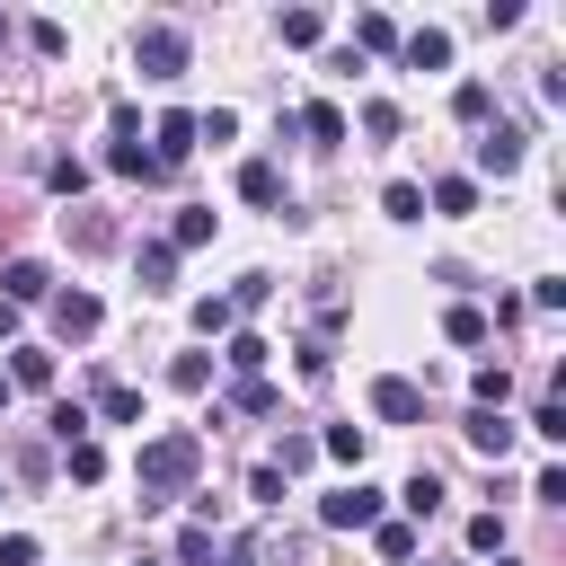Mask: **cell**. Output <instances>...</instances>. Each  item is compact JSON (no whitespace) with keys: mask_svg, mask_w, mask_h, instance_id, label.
Wrapping results in <instances>:
<instances>
[{"mask_svg":"<svg viewBox=\"0 0 566 566\" xmlns=\"http://www.w3.org/2000/svg\"><path fill=\"white\" fill-rule=\"evenodd\" d=\"M106 168H115V177H159V159H150L142 142H106Z\"/></svg>","mask_w":566,"mask_h":566,"instance_id":"603a6c76","label":"cell"},{"mask_svg":"<svg viewBox=\"0 0 566 566\" xmlns=\"http://www.w3.org/2000/svg\"><path fill=\"white\" fill-rule=\"evenodd\" d=\"M531 310H566V274H539L531 283Z\"/></svg>","mask_w":566,"mask_h":566,"instance_id":"ee69618b","label":"cell"},{"mask_svg":"<svg viewBox=\"0 0 566 566\" xmlns=\"http://www.w3.org/2000/svg\"><path fill=\"white\" fill-rule=\"evenodd\" d=\"M221 566H256V548H230V557H221Z\"/></svg>","mask_w":566,"mask_h":566,"instance_id":"c3c4849f","label":"cell"},{"mask_svg":"<svg viewBox=\"0 0 566 566\" xmlns=\"http://www.w3.org/2000/svg\"><path fill=\"white\" fill-rule=\"evenodd\" d=\"M354 44H363V53H389V44H398V27H389L380 9H363V18H354Z\"/></svg>","mask_w":566,"mask_h":566,"instance_id":"4316f807","label":"cell"},{"mask_svg":"<svg viewBox=\"0 0 566 566\" xmlns=\"http://www.w3.org/2000/svg\"><path fill=\"white\" fill-rule=\"evenodd\" d=\"M486 106H495V88H486V80H460V97H451V115H460V124H486Z\"/></svg>","mask_w":566,"mask_h":566,"instance_id":"f1b7e54d","label":"cell"},{"mask_svg":"<svg viewBox=\"0 0 566 566\" xmlns=\"http://www.w3.org/2000/svg\"><path fill=\"white\" fill-rule=\"evenodd\" d=\"M203 239H212V212H203V203H186V212H177V230H168V248H203Z\"/></svg>","mask_w":566,"mask_h":566,"instance_id":"f546056e","label":"cell"},{"mask_svg":"<svg viewBox=\"0 0 566 566\" xmlns=\"http://www.w3.org/2000/svg\"><path fill=\"white\" fill-rule=\"evenodd\" d=\"M44 310H53V336H62V345H88V336H97V318H106V310H97V292H53Z\"/></svg>","mask_w":566,"mask_h":566,"instance_id":"277c9868","label":"cell"},{"mask_svg":"<svg viewBox=\"0 0 566 566\" xmlns=\"http://www.w3.org/2000/svg\"><path fill=\"white\" fill-rule=\"evenodd\" d=\"M97 416L106 424H142V389L133 380H97Z\"/></svg>","mask_w":566,"mask_h":566,"instance_id":"5bb4252c","label":"cell"},{"mask_svg":"<svg viewBox=\"0 0 566 566\" xmlns=\"http://www.w3.org/2000/svg\"><path fill=\"white\" fill-rule=\"evenodd\" d=\"M27 44H35L44 62H62V53H71V35H62V18H27Z\"/></svg>","mask_w":566,"mask_h":566,"instance_id":"83f0119b","label":"cell"},{"mask_svg":"<svg viewBox=\"0 0 566 566\" xmlns=\"http://www.w3.org/2000/svg\"><path fill=\"white\" fill-rule=\"evenodd\" d=\"M265 354H274V345H265L256 327H230V354H221V363H230L239 380H256V371H265Z\"/></svg>","mask_w":566,"mask_h":566,"instance_id":"4fadbf2b","label":"cell"},{"mask_svg":"<svg viewBox=\"0 0 566 566\" xmlns=\"http://www.w3.org/2000/svg\"><path fill=\"white\" fill-rule=\"evenodd\" d=\"M469 557H504V513H478L469 522Z\"/></svg>","mask_w":566,"mask_h":566,"instance_id":"4dcf8cb0","label":"cell"},{"mask_svg":"<svg viewBox=\"0 0 566 566\" xmlns=\"http://www.w3.org/2000/svg\"><path fill=\"white\" fill-rule=\"evenodd\" d=\"M133 265H142V292H168V283H177V248H168V239H142Z\"/></svg>","mask_w":566,"mask_h":566,"instance_id":"7c38bea8","label":"cell"},{"mask_svg":"<svg viewBox=\"0 0 566 566\" xmlns=\"http://www.w3.org/2000/svg\"><path fill=\"white\" fill-rule=\"evenodd\" d=\"M177 566H212V531H203V522L177 531Z\"/></svg>","mask_w":566,"mask_h":566,"instance_id":"74e56055","label":"cell"},{"mask_svg":"<svg viewBox=\"0 0 566 566\" xmlns=\"http://www.w3.org/2000/svg\"><path fill=\"white\" fill-rule=\"evenodd\" d=\"M318 451H327V460H345V469L363 478V424H327V433H318Z\"/></svg>","mask_w":566,"mask_h":566,"instance_id":"ffe728a7","label":"cell"},{"mask_svg":"<svg viewBox=\"0 0 566 566\" xmlns=\"http://www.w3.org/2000/svg\"><path fill=\"white\" fill-rule=\"evenodd\" d=\"M230 133H239V115H230V106H212V115H195V142H230Z\"/></svg>","mask_w":566,"mask_h":566,"instance_id":"7bdbcfd3","label":"cell"},{"mask_svg":"<svg viewBox=\"0 0 566 566\" xmlns=\"http://www.w3.org/2000/svg\"><path fill=\"white\" fill-rule=\"evenodd\" d=\"M44 424H53V442H62V451H71V442H88V407H80V398H62Z\"/></svg>","mask_w":566,"mask_h":566,"instance_id":"d4e9b609","label":"cell"},{"mask_svg":"<svg viewBox=\"0 0 566 566\" xmlns=\"http://www.w3.org/2000/svg\"><path fill=\"white\" fill-rule=\"evenodd\" d=\"M230 318H239L230 301H195V336H230Z\"/></svg>","mask_w":566,"mask_h":566,"instance_id":"ab89813d","label":"cell"},{"mask_svg":"<svg viewBox=\"0 0 566 566\" xmlns=\"http://www.w3.org/2000/svg\"><path fill=\"white\" fill-rule=\"evenodd\" d=\"M274 35H283V44H318V35H327V18H318V9H283V18H274Z\"/></svg>","mask_w":566,"mask_h":566,"instance_id":"7402d4cb","label":"cell"},{"mask_svg":"<svg viewBox=\"0 0 566 566\" xmlns=\"http://www.w3.org/2000/svg\"><path fill=\"white\" fill-rule=\"evenodd\" d=\"M0 301H9V310H27V301H53V274H44V256H9V265H0Z\"/></svg>","mask_w":566,"mask_h":566,"instance_id":"8992f818","label":"cell"},{"mask_svg":"<svg viewBox=\"0 0 566 566\" xmlns=\"http://www.w3.org/2000/svg\"><path fill=\"white\" fill-rule=\"evenodd\" d=\"M0 566H35V539H27V531H9V539H0Z\"/></svg>","mask_w":566,"mask_h":566,"instance_id":"bcb514c9","label":"cell"},{"mask_svg":"<svg viewBox=\"0 0 566 566\" xmlns=\"http://www.w3.org/2000/svg\"><path fill=\"white\" fill-rule=\"evenodd\" d=\"M195 478H203V433H150L142 451H133V486H142V504H168V495H195Z\"/></svg>","mask_w":566,"mask_h":566,"instance_id":"6da1fadb","label":"cell"},{"mask_svg":"<svg viewBox=\"0 0 566 566\" xmlns=\"http://www.w3.org/2000/svg\"><path fill=\"white\" fill-rule=\"evenodd\" d=\"M133 566H159V557H133Z\"/></svg>","mask_w":566,"mask_h":566,"instance_id":"681fc988","label":"cell"},{"mask_svg":"<svg viewBox=\"0 0 566 566\" xmlns=\"http://www.w3.org/2000/svg\"><path fill=\"white\" fill-rule=\"evenodd\" d=\"M150 142H159V150H150V159H159V177H168V168H177V159H186V150H195V115H186V106H168V115H159V124H150Z\"/></svg>","mask_w":566,"mask_h":566,"instance_id":"ba28073f","label":"cell"},{"mask_svg":"<svg viewBox=\"0 0 566 566\" xmlns=\"http://www.w3.org/2000/svg\"><path fill=\"white\" fill-rule=\"evenodd\" d=\"M230 398H239V407H248V416H274V389H265V380H239V389H230Z\"/></svg>","mask_w":566,"mask_h":566,"instance_id":"f6af8a7d","label":"cell"},{"mask_svg":"<svg viewBox=\"0 0 566 566\" xmlns=\"http://www.w3.org/2000/svg\"><path fill=\"white\" fill-rule=\"evenodd\" d=\"M478 168H486V177H513V168H522V133H513V124H495V133L478 142Z\"/></svg>","mask_w":566,"mask_h":566,"instance_id":"8fae6325","label":"cell"},{"mask_svg":"<svg viewBox=\"0 0 566 566\" xmlns=\"http://www.w3.org/2000/svg\"><path fill=\"white\" fill-rule=\"evenodd\" d=\"M239 195H248V203H283V168H274V159H248V168H239Z\"/></svg>","mask_w":566,"mask_h":566,"instance_id":"9a60e30c","label":"cell"},{"mask_svg":"<svg viewBox=\"0 0 566 566\" xmlns=\"http://www.w3.org/2000/svg\"><path fill=\"white\" fill-rule=\"evenodd\" d=\"M310 451H318L310 433H283V442H274V469H283V478H301V469H310Z\"/></svg>","mask_w":566,"mask_h":566,"instance_id":"d590c367","label":"cell"},{"mask_svg":"<svg viewBox=\"0 0 566 566\" xmlns=\"http://www.w3.org/2000/svg\"><path fill=\"white\" fill-rule=\"evenodd\" d=\"M460 433H469V451H486V460H504V451H513V416H504V407H469V416H460Z\"/></svg>","mask_w":566,"mask_h":566,"instance_id":"52a82bcc","label":"cell"},{"mask_svg":"<svg viewBox=\"0 0 566 566\" xmlns=\"http://www.w3.org/2000/svg\"><path fill=\"white\" fill-rule=\"evenodd\" d=\"M398 504H407L416 522H433V513H442V478H433V469H416V478L398 486Z\"/></svg>","mask_w":566,"mask_h":566,"instance_id":"d6986e66","label":"cell"},{"mask_svg":"<svg viewBox=\"0 0 566 566\" xmlns=\"http://www.w3.org/2000/svg\"><path fill=\"white\" fill-rule=\"evenodd\" d=\"M398 53H407V71H451V35H442V27H416V35H398Z\"/></svg>","mask_w":566,"mask_h":566,"instance_id":"9c48e42d","label":"cell"},{"mask_svg":"<svg viewBox=\"0 0 566 566\" xmlns=\"http://www.w3.org/2000/svg\"><path fill=\"white\" fill-rule=\"evenodd\" d=\"M44 186H53V195H80V186H88V159H53Z\"/></svg>","mask_w":566,"mask_h":566,"instance_id":"f35d334b","label":"cell"},{"mask_svg":"<svg viewBox=\"0 0 566 566\" xmlns=\"http://www.w3.org/2000/svg\"><path fill=\"white\" fill-rule=\"evenodd\" d=\"M292 133H310L318 150H336V142H345V106H327V97H310V106L292 115Z\"/></svg>","mask_w":566,"mask_h":566,"instance_id":"30bf717a","label":"cell"},{"mask_svg":"<svg viewBox=\"0 0 566 566\" xmlns=\"http://www.w3.org/2000/svg\"><path fill=\"white\" fill-rule=\"evenodd\" d=\"M62 469H71V486H97V478H106V451H97V442H71Z\"/></svg>","mask_w":566,"mask_h":566,"instance_id":"484cf974","label":"cell"},{"mask_svg":"<svg viewBox=\"0 0 566 566\" xmlns=\"http://www.w3.org/2000/svg\"><path fill=\"white\" fill-rule=\"evenodd\" d=\"M265 301H274V274H239L230 283V310H265Z\"/></svg>","mask_w":566,"mask_h":566,"instance_id":"d6a6232c","label":"cell"},{"mask_svg":"<svg viewBox=\"0 0 566 566\" xmlns=\"http://www.w3.org/2000/svg\"><path fill=\"white\" fill-rule=\"evenodd\" d=\"M469 203H478V186H469V177H442V186H433V212H451V221H460Z\"/></svg>","mask_w":566,"mask_h":566,"instance_id":"1f68e13d","label":"cell"},{"mask_svg":"<svg viewBox=\"0 0 566 566\" xmlns=\"http://www.w3.org/2000/svg\"><path fill=\"white\" fill-rule=\"evenodd\" d=\"M380 212H389V221H424V186H416V177H389V186H380Z\"/></svg>","mask_w":566,"mask_h":566,"instance_id":"2e32d148","label":"cell"},{"mask_svg":"<svg viewBox=\"0 0 566 566\" xmlns=\"http://www.w3.org/2000/svg\"><path fill=\"white\" fill-rule=\"evenodd\" d=\"M336 371V345L327 336H301V380H327Z\"/></svg>","mask_w":566,"mask_h":566,"instance_id":"836d02e7","label":"cell"},{"mask_svg":"<svg viewBox=\"0 0 566 566\" xmlns=\"http://www.w3.org/2000/svg\"><path fill=\"white\" fill-rule=\"evenodd\" d=\"M133 71H142V80H177V71H186V27H168V18L133 27Z\"/></svg>","mask_w":566,"mask_h":566,"instance_id":"7a4b0ae2","label":"cell"},{"mask_svg":"<svg viewBox=\"0 0 566 566\" xmlns=\"http://www.w3.org/2000/svg\"><path fill=\"white\" fill-rule=\"evenodd\" d=\"M442 336H451V345H486V310H478V301H451V310H442Z\"/></svg>","mask_w":566,"mask_h":566,"instance_id":"e0dca14e","label":"cell"},{"mask_svg":"<svg viewBox=\"0 0 566 566\" xmlns=\"http://www.w3.org/2000/svg\"><path fill=\"white\" fill-rule=\"evenodd\" d=\"M9 389H53V354H44V345H18V363H9Z\"/></svg>","mask_w":566,"mask_h":566,"instance_id":"ac0fdd59","label":"cell"},{"mask_svg":"<svg viewBox=\"0 0 566 566\" xmlns=\"http://www.w3.org/2000/svg\"><path fill=\"white\" fill-rule=\"evenodd\" d=\"M495 566H513V557H495Z\"/></svg>","mask_w":566,"mask_h":566,"instance_id":"f907efd6","label":"cell"},{"mask_svg":"<svg viewBox=\"0 0 566 566\" xmlns=\"http://www.w3.org/2000/svg\"><path fill=\"white\" fill-rule=\"evenodd\" d=\"M168 389H212V363H203V354H177V363H168Z\"/></svg>","mask_w":566,"mask_h":566,"instance_id":"e575fe53","label":"cell"},{"mask_svg":"<svg viewBox=\"0 0 566 566\" xmlns=\"http://www.w3.org/2000/svg\"><path fill=\"white\" fill-rule=\"evenodd\" d=\"M371 548H380L389 566H407V557H416V522H371Z\"/></svg>","mask_w":566,"mask_h":566,"instance_id":"44dd1931","label":"cell"},{"mask_svg":"<svg viewBox=\"0 0 566 566\" xmlns=\"http://www.w3.org/2000/svg\"><path fill=\"white\" fill-rule=\"evenodd\" d=\"M363 133H371V142H389V133H398V106H389V97H371V106H363Z\"/></svg>","mask_w":566,"mask_h":566,"instance_id":"b9f144b4","label":"cell"},{"mask_svg":"<svg viewBox=\"0 0 566 566\" xmlns=\"http://www.w3.org/2000/svg\"><path fill=\"white\" fill-rule=\"evenodd\" d=\"M9 336H18V310H9V301H0V345H9Z\"/></svg>","mask_w":566,"mask_h":566,"instance_id":"7dc6e473","label":"cell"},{"mask_svg":"<svg viewBox=\"0 0 566 566\" xmlns=\"http://www.w3.org/2000/svg\"><path fill=\"white\" fill-rule=\"evenodd\" d=\"M531 433H539V442H566V407L539 398V407H531Z\"/></svg>","mask_w":566,"mask_h":566,"instance_id":"60d3db41","label":"cell"},{"mask_svg":"<svg viewBox=\"0 0 566 566\" xmlns=\"http://www.w3.org/2000/svg\"><path fill=\"white\" fill-rule=\"evenodd\" d=\"M469 389H478V407H504V398H513V371H504V363H478Z\"/></svg>","mask_w":566,"mask_h":566,"instance_id":"cb8c5ba5","label":"cell"},{"mask_svg":"<svg viewBox=\"0 0 566 566\" xmlns=\"http://www.w3.org/2000/svg\"><path fill=\"white\" fill-rule=\"evenodd\" d=\"M318 522H327V531H371V522H389V504H380V486H371V478H354V486L318 495Z\"/></svg>","mask_w":566,"mask_h":566,"instance_id":"3957f363","label":"cell"},{"mask_svg":"<svg viewBox=\"0 0 566 566\" xmlns=\"http://www.w3.org/2000/svg\"><path fill=\"white\" fill-rule=\"evenodd\" d=\"M0 495H9V486H0Z\"/></svg>","mask_w":566,"mask_h":566,"instance_id":"816d5d0a","label":"cell"},{"mask_svg":"<svg viewBox=\"0 0 566 566\" xmlns=\"http://www.w3.org/2000/svg\"><path fill=\"white\" fill-rule=\"evenodd\" d=\"M283 486H292V478H283L274 460H256V469H248V495H256V504H283Z\"/></svg>","mask_w":566,"mask_h":566,"instance_id":"8d00e7d4","label":"cell"},{"mask_svg":"<svg viewBox=\"0 0 566 566\" xmlns=\"http://www.w3.org/2000/svg\"><path fill=\"white\" fill-rule=\"evenodd\" d=\"M371 416H380V424H424V389L398 380V371H380V380H371Z\"/></svg>","mask_w":566,"mask_h":566,"instance_id":"5b68a950","label":"cell"}]
</instances>
